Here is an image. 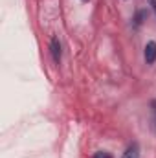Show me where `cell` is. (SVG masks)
Segmentation results:
<instances>
[{
	"instance_id": "3",
	"label": "cell",
	"mask_w": 156,
	"mask_h": 158,
	"mask_svg": "<svg viewBox=\"0 0 156 158\" xmlns=\"http://www.w3.org/2000/svg\"><path fill=\"white\" fill-rule=\"evenodd\" d=\"M121 158H140V147H138V143H130Z\"/></svg>"
},
{
	"instance_id": "1",
	"label": "cell",
	"mask_w": 156,
	"mask_h": 158,
	"mask_svg": "<svg viewBox=\"0 0 156 158\" xmlns=\"http://www.w3.org/2000/svg\"><path fill=\"white\" fill-rule=\"evenodd\" d=\"M50 50H51V57H53V61L59 64L61 63V42H59V39L57 37H53L51 39V42H50Z\"/></svg>"
},
{
	"instance_id": "7",
	"label": "cell",
	"mask_w": 156,
	"mask_h": 158,
	"mask_svg": "<svg viewBox=\"0 0 156 158\" xmlns=\"http://www.w3.org/2000/svg\"><path fill=\"white\" fill-rule=\"evenodd\" d=\"M81 2H88V0H81Z\"/></svg>"
},
{
	"instance_id": "2",
	"label": "cell",
	"mask_w": 156,
	"mask_h": 158,
	"mask_svg": "<svg viewBox=\"0 0 156 158\" xmlns=\"http://www.w3.org/2000/svg\"><path fill=\"white\" fill-rule=\"evenodd\" d=\"M145 61H147V64H153L156 61V42L154 40L145 44Z\"/></svg>"
},
{
	"instance_id": "6",
	"label": "cell",
	"mask_w": 156,
	"mask_h": 158,
	"mask_svg": "<svg viewBox=\"0 0 156 158\" xmlns=\"http://www.w3.org/2000/svg\"><path fill=\"white\" fill-rule=\"evenodd\" d=\"M149 4H151V7H153V11L156 13V0H149Z\"/></svg>"
},
{
	"instance_id": "4",
	"label": "cell",
	"mask_w": 156,
	"mask_h": 158,
	"mask_svg": "<svg viewBox=\"0 0 156 158\" xmlns=\"http://www.w3.org/2000/svg\"><path fill=\"white\" fill-rule=\"evenodd\" d=\"M151 110H153V119H151L153 121V129L156 131V99L151 101Z\"/></svg>"
},
{
	"instance_id": "5",
	"label": "cell",
	"mask_w": 156,
	"mask_h": 158,
	"mask_svg": "<svg viewBox=\"0 0 156 158\" xmlns=\"http://www.w3.org/2000/svg\"><path fill=\"white\" fill-rule=\"evenodd\" d=\"M94 158H112V156H110L107 151H99V153H96V155H94Z\"/></svg>"
}]
</instances>
